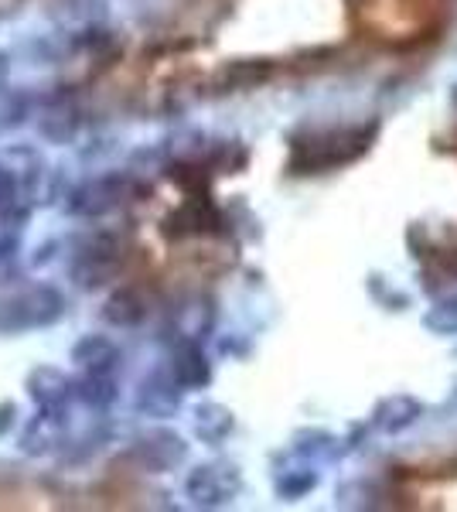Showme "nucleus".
<instances>
[{
  "instance_id": "nucleus-1",
  "label": "nucleus",
  "mask_w": 457,
  "mask_h": 512,
  "mask_svg": "<svg viewBox=\"0 0 457 512\" xmlns=\"http://www.w3.org/2000/svg\"><path fill=\"white\" fill-rule=\"evenodd\" d=\"M65 315V297L55 287H28L14 294L0 308V332H24V328H45Z\"/></svg>"
},
{
  "instance_id": "nucleus-2",
  "label": "nucleus",
  "mask_w": 457,
  "mask_h": 512,
  "mask_svg": "<svg viewBox=\"0 0 457 512\" xmlns=\"http://www.w3.org/2000/svg\"><path fill=\"white\" fill-rule=\"evenodd\" d=\"M123 260V243L110 233H99L96 239H89L79 250V256L72 260V280L82 291H96V287L110 284L113 274L120 270Z\"/></svg>"
},
{
  "instance_id": "nucleus-3",
  "label": "nucleus",
  "mask_w": 457,
  "mask_h": 512,
  "mask_svg": "<svg viewBox=\"0 0 457 512\" xmlns=\"http://www.w3.org/2000/svg\"><path fill=\"white\" fill-rule=\"evenodd\" d=\"M134 192H137V181L130 175L96 178L72 195V212H82V216H103V212H110V209H116V205L127 202Z\"/></svg>"
},
{
  "instance_id": "nucleus-4",
  "label": "nucleus",
  "mask_w": 457,
  "mask_h": 512,
  "mask_svg": "<svg viewBox=\"0 0 457 512\" xmlns=\"http://www.w3.org/2000/svg\"><path fill=\"white\" fill-rule=\"evenodd\" d=\"M188 454V444L171 431H147L137 437L134 444V458L147 472H168V468L181 465Z\"/></svg>"
},
{
  "instance_id": "nucleus-5",
  "label": "nucleus",
  "mask_w": 457,
  "mask_h": 512,
  "mask_svg": "<svg viewBox=\"0 0 457 512\" xmlns=\"http://www.w3.org/2000/svg\"><path fill=\"white\" fill-rule=\"evenodd\" d=\"M232 468H219V465H205L195 468L188 475V495L198 502V506H219L226 502L232 492H236V475H229Z\"/></svg>"
},
{
  "instance_id": "nucleus-6",
  "label": "nucleus",
  "mask_w": 457,
  "mask_h": 512,
  "mask_svg": "<svg viewBox=\"0 0 457 512\" xmlns=\"http://www.w3.org/2000/svg\"><path fill=\"white\" fill-rule=\"evenodd\" d=\"M72 362L86 369V373L110 376L123 362V352H120V345L106 335H82L76 342V349H72Z\"/></svg>"
},
{
  "instance_id": "nucleus-7",
  "label": "nucleus",
  "mask_w": 457,
  "mask_h": 512,
  "mask_svg": "<svg viewBox=\"0 0 457 512\" xmlns=\"http://www.w3.org/2000/svg\"><path fill=\"white\" fill-rule=\"evenodd\" d=\"M28 393L41 410H62L65 400L76 393V383L65 379V373H58L52 366H41L28 376Z\"/></svg>"
},
{
  "instance_id": "nucleus-8",
  "label": "nucleus",
  "mask_w": 457,
  "mask_h": 512,
  "mask_svg": "<svg viewBox=\"0 0 457 512\" xmlns=\"http://www.w3.org/2000/svg\"><path fill=\"white\" fill-rule=\"evenodd\" d=\"M174 386H181L178 379H174V373H171V379H164L161 373L144 379V383H140V393H137V410L147 417H171L181 403V396Z\"/></svg>"
},
{
  "instance_id": "nucleus-9",
  "label": "nucleus",
  "mask_w": 457,
  "mask_h": 512,
  "mask_svg": "<svg viewBox=\"0 0 457 512\" xmlns=\"http://www.w3.org/2000/svg\"><path fill=\"white\" fill-rule=\"evenodd\" d=\"M99 315L116 328H134L147 318V301L140 297V291H134V287H120L116 294L106 297V304H103Z\"/></svg>"
},
{
  "instance_id": "nucleus-10",
  "label": "nucleus",
  "mask_w": 457,
  "mask_h": 512,
  "mask_svg": "<svg viewBox=\"0 0 457 512\" xmlns=\"http://www.w3.org/2000/svg\"><path fill=\"white\" fill-rule=\"evenodd\" d=\"M171 373L181 386H188V390L191 386H205L209 383V362H205L198 345H181L171 359Z\"/></svg>"
},
{
  "instance_id": "nucleus-11",
  "label": "nucleus",
  "mask_w": 457,
  "mask_h": 512,
  "mask_svg": "<svg viewBox=\"0 0 457 512\" xmlns=\"http://www.w3.org/2000/svg\"><path fill=\"white\" fill-rule=\"evenodd\" d=\"M0 161L7 164V168L14 171V178H18L21 192H31V188L38 185L41 178V154L35 151V147H11V151L0 154Z\"/></svg>"
},
{
  "instance_id": "nucleus-12",
  "label": "nucleus",
  "mask_w": 457,
  "mask_h": 512,
  "mask_svg": "<svg viewBox=\"0 0 457 512\" xmlns=\"http://www.w3.org/2000/svg\"><path fill=\"white\" fill-rule=\"evenodd\" d=\"M195 431L202 441H222L232 431V414L222 410L219 403H205V407L195 410Z\"/></svg>"
},
{
  "instance_id": "nucleus-13",
  "label": "nucleus",
  "mask_w": 457,
  "mask_h": 512,
  "mask_svg": "<svg viewBox=\"0 0 457 512\" xmlns=\"http://www.w3.org/2000/svg\"><path fill=\"white\" fill-rule=\"evenodd\" d=\"M76 396L82 403H89V407L103 410V407H110V403L116 400V386H113L110 376L86 373V379H79V383H76Z\"/></svg>"
},
{
  "instance_id": "nucleus-14",
  "label": "nucleus",
  "mask_w": 457,
  "mask_h": 512,
  "mask_svg": "<svg viewBox=\"0 0 457 512\" xmlns=\"http://www.w3.org/2000/svg\"><path fill=\"white\" fill-rule=\"evenodd\" d=\"M21 195V185L18 178H14V171L7 168L4 161H0V209H7V205L14 202V198Z\"/></svg>"
},
{
  "instance_id": "nucleus-15",
  "label": "nucleus",
  "mask_w": 457,
  "mask_h": 512,
  "mask_svg": "<svg viewBox=\"0 0 457 512\" xmlns=\"http://www.w3.org/2000/svg\"><path fill=\"white\" fill-rule=\"evenodd\" d=\"M14 417H18V407L14 403H0V437L14 427Z\"/></svg>"
},
{
  "instance_id": "nucleus-16",
  "label": "nucleus",
  "mask_w": 457,
  "mask_h": 512,
  "mask_svg": "<svg viewBox=\"0 0 457 512\" xmlns=\"http://www.w3.org/2000/svg\"><path fill=\"white\" fill-rule=\"evenodd\" d=\"M7 76H11V59H7V55L0 52V89L7 86Z\"/></svg>"
}]
</instances>
